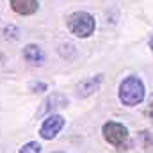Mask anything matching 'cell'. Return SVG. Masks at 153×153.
Masks as SVG:
<instances>
[{"label": "cell", "mask_w": 153, "mask_h": 153, "mask_svg": "<svg viewBox=\"0 0 153 153\" xmlns=\"http://www.w3.org/2000/svg\"><path fill=\"white\" fill-rule=\"evenodd\" d=\"M9 4H11V9L22 16H30L39 9L38 0H9Z\"/></svg>", "instance_id": "7"}, {"label": "cell", "mask_w": 153, "mask_h": 153, "mask_svg": "<svg viewBox=\"0 0 153 153\" xmlns=\"http://www.w3.org/2000/svg\"><path fill=\"white\" fill-rule=\"evenodd\" d=\"M18 27H14V25H9V27H5L4 29V36L5 38H11V39H16L18 38Z\"/></svg>", "instance_id": "11"}, {"label": "cell", "mask_w": 153, "mask_h": 153, "mask_svg": "<svg viewBox=\"0 0 153 153\" xmlns=\"http://www.w3.org/2000/svg\"><path fill=\"white\" fill-rule=\"evenodd\" d=\"M23 59L29 64H32V66H41L45 62V53H43V50L39 48L38 45L30 43V45H27L23 48Z\"/></svg>", "instance_id": "8"}, {"label": "cell", "mask_w": 153, "mask_h": 153, "mask_svg": "<svg viewBox=\"0 0 153 153\" xmlns=\"http://www.w3.org/2000/svg\"><path fill=\"white\" fill-rule=\"evenodd\" d=\"M102 84H103V75L102 73L100 75H94V76H89V78L82 80L76 85V96L78 98H87V96L98 93L100 87H102Z\"/></svg>", "instance_id": "5"}, {"label": "cell", "mask_w": 153, "mask_h": 153, "mask_svg": "<svg viewBox=\"0 0 153 153\" xmlns=\"http://www.w3.org/2000/svg\"><path fill=\"white\" fill-rule=\"evenodd\" d=\"M139 139H141L143 148L153 153V132H150V130H143V132H139Z\"/></svg>", "instance_id": "9"}, {"label": "cell", "mask_w": 153, "mask_h": 153, "mask_svg": "<svg viewBox=\"0 0 153 153\" xmlns=\"http://www.w3.org/2000/svg\"><path fill=\"white\" fill-rule=\"evenodd\" d=\"M148 114H150V117H152V121H153V100L150 102V109H148Z\"/></svg>", "instance_id": "13"}, {"label": "cell", "mask_w": 153, "mask_h": 153, "mask_svg": "<svg viewBox=\"0 0 153 153\" xmlns=\"http://www.w3.org/2000/svg\"><path fill=\"white\" fill-rule=\"evenodd\" d=\"M148 45H150V48H152V52H153V36L150 38V41H148Z\"/></svg>", "instance_id": "14"}, {"label": "cell", "mask_w": 153, "mask_h": 153, "mask_svg": "<svg viewBox=\"0 0 153 153\" xmlns=\"http://www.w3.org/2000/svg\"><path fill=\"white\" fill-rule=\"evenodd\" d=\"M41 150L43 148H41V144H39L38 141H30V143L23 144L18 153H41Z\"/></svg>", "instance_id": "10"}, {"label": "cell", "mask_w": 153, "mask_h": 153, "mask_svg": "<svg viewBox=\"0 0 153 153\" xmlns=\"http://www.w3.org/2000/svg\"><path fill=\"white\" fill-rule=\"evenodd\" d=\"M68 105V98L61 93H52L45 102H43V109L39 111V114H53V111L62 109Z\"/></svg>", "instance_id": "6"}, {"label": "cell", "mask_w": 153, "mask_h": 153, "mask_svg": "<svg viewBox=\"0 0 153 153\" xmlns=\"http://www.w3.org/2000/svg\"><path fill=\"white\" fill-rule=\"evenodd\" d=\"M117 96H119V102L125 107H135V105L143 103V100L146 96V87H144V84L139 76L130 75L121 80Z\"/></svg>", "instance_id": "1"}, {"label": "cell", "mask_w": 153, "mask_h": 153, "mask_svg": "<svg viewBox=\"0 0 153 153\" xmlns=\"http://www.w3.org/2000/svg\"><path fill=\"white\" fill-rule=\"evenodd\" d=\"M46 84L45 82H30V85H29V89L32 91V93H43V91H46Z\"/></svg>", "instance_id": "12"}, {"label": "cell", "mask_w": 153, "mask_h": 153, "mask_svg": "<svg viewBox=\"0 0 153 153\" xmlns=\"http://www.w3.org/2000/svg\"><path fill=\"white\" fill-rule=\"evenodd\" d=\"M102 134H103V139L117 150H126V146L130 143L128 128L119 121H107L102 126Z\"/></svg>", "instance_id": "3"}, {"label": "cell", "mask_w": 153, "mask_h": 153, "mask_svg": "<svg viewBox=\"0 0 153 153\" xmlns=\"http://www.w3.org/2000/svg\"><path fill=\"white\" fill-rule=\"evenodd\" d=\"M57 153H61V152H57Z\"/></svg>", "instance_id": "15"}, {"label": "cell", "mask_w": 153, "mask_h": 153, "mask_svg": "<svg viewBox=\"0 0 153 153\" xmlns=\"http://www.w3.org/2000/svg\"><path fill=\"white\" fill-rule=\"evenodd\" d=\"M66 125V119L61 114H48L45 117L41 128H39V135L45 139V141H52L57 137V134L64 128Z\"/></svg>", "instance_id": "4"}, {"label": "cell", "mask_w": 153, "mask_h": 153, "mask_svg": "<svg viewBox=\"0 0 153 153\" xmlns=\"http://www.w3.org/2000/svg\"><path fill=\"white\" fill-rule=\"evenodd\" d=\"M66 25H68V30L75 36V38L85 39L89 38L94 29H96V22H94V16L85 13V11H75L68 16L66 20Z\"/></svg>", "instance_id": "2"}]
</instances>
